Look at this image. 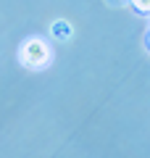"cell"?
I'll return each mask as SVG.
<instances>
[{
    "label": "cell",
    "mask_w": 150,
    "mask_h": 158,
    "mask_svg": "<svg viewBox=\"0 0 150 158\" xmlns=\"http://www.w3.org/2000/svg\"><path fill=\"white\" fill-rule=\"evenodd\" d=\"M48 56H50V50L42 40H29L27 45L21 48V61L27 66H42L48 61Z\"/></svg>",
    "instance_id": "6da1fadb"
},
{
    "label": "cell",
    "mask_w": 150,
    "mask_h": 158,
    "mask_svg": "<svg viewBox=\"0 0 150 158\" xmlns=\"http://www.w3.org/2000/svg\"><path fill=\"white\" fill-rule=\"evenodd\" d=\"M53 34H56V37H66V34H69V24L66 21H58L56 27H53Z\"/></svg>",
    "instance_id": "7a4b0ae2"
},
{
    "label": "cell",
    "mask_w": 150,
    "mask_h": 158,
    "mask_svg": "<svg viewBox=\"0 0 150 158\" xmlns=\"http://www.w3.org/2000/svg\"><path fill=\"white\" fill-rule=\"evenodd\" d=\"M132 6L137 8L140 13H150V0H132Z\"/></svg>",
    "instance_id": "3957f363"
},
{
    "label": "cell",
    "mask_w": 150,
    "mask_h": 158,
    "mask_svg": "<svg viewBox=\"0 0 150 158\" xmlns=\"http://www.w3.org/2000/svg\"><path fill=\"white\" fill-rule=\"evenodd\" d=\"M148 45H150V37H148Z\"/></svg>",
    "instance_id": "277c9868"
}]
</instances>
